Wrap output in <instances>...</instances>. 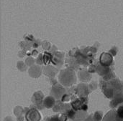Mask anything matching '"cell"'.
<instances>
[{
  "label": "cell",
  "mask_w": 123,
  "mask_h": 121,
  "mask_svg": "<svg viewBox=\"0 0 123 121\" xmlns=\"http://www.w3.org/2000/svg\"><path fill=\"white\" fill-rule=\"evenodd\" d=\"M66 116L65 115H54L48 118V121H66Z\"/></svg>",
  "instance_id": "6da1fadb"
},
{
  "label": "cell",
  "mask_w": 123,
  "mask_h": 121,
  "mask_svg": "<svg viewBox=\"0 0 123 121\" xmlns=\"http://www.w3.org/2000/svg\"><path fill=\"white\" fill-rule=\"evenodd\" d=\"M54 103H55V100H54L53 98H52V97H48V98H47L45 100V101H44V104H45V105L47 108L48 107V104H50V108L53 105Z\"/></svg>",
  "instance_id": "7a4b0ae2"
}]
</instances>
